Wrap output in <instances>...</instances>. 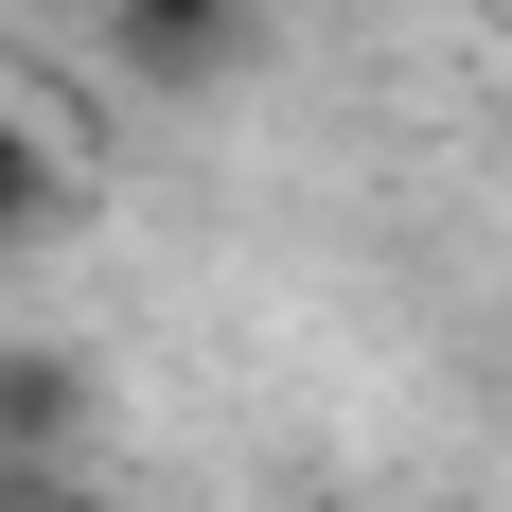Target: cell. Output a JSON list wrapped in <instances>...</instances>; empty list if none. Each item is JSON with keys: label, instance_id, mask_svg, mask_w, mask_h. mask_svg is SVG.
I'll use <instances>...</instances> for the list:
<instances>
[{"label": "cell", "instance_id": "obj_1", "mask_svg": "<svg viewBox=\"0 0 512 512\" xmlns=\"http://www.w3.org/2000/svg\"><path fill=\"white\" fill-rule=\"evenodd\" d=\"M89 424H106V371L71 336H0V477H89Z\"/></svg>", "mask_w": 512, "mask_h": 512}, {"label": "cell", "instance_id": "obj_2", "mask_svg": "<svg viewBox=\"0 0 512 512\" xmlns=\"http://www.w3.org/2000/svg\"><path fill=\"white\" fill-rule=\"evenodd\" d=\"M106 36L142 89H212L230 53H248V0H106Z\"/></svg>", "mask_w": 512, "mask_h": 512}, {"label": "cell", "instance_id": "obj_3", "mask_svg": "<svg viewBox=\"0 0 512 512\" xmlns=\"http://www.w3.org/2000/svg\"><path fill=\"white\" fill-rule=\"evenodd\" d=\"M71 230V142L36 124V89H0V248H53Z\"/></svg>", "mask_w": 512, "mask_h": 512}, {"label": "cell", "instance_id": "obj_4", "mask_svg": "<svg viewBox=\"0 0 512 512\" xmlns=\"http://www.w3.org/2000/svg\"><path fill=\"white\" fill-rule=\"evenodd\" d=\"M0 512H124V495H89V477H0Z\"/></svg>", "mask_w": 512, "mask_h": 512}, {"label": "cell", "instance_id": "obj_5", "mask_svg": "<svg viewBox=\"0 0 512 512\" xmlns=\"http://www.w3.org/2000/svg\"><path fill=\"white\" fill-rule=\"evenodd\" d=\"M265 512H354V495H265Z\"/></svg>", "mask_w": 512, "mask_h": 512}]
</instances>
